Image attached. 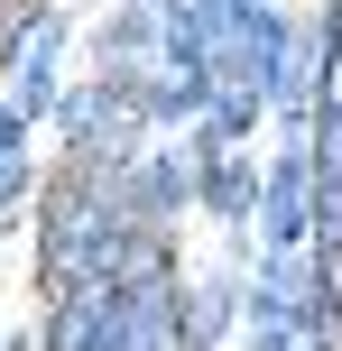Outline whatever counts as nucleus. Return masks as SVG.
Instances as JSON below:
<instances>
[{"instance_id":"nucleus-1","label":"nucleus","mask_w":342,"mask_h":351,"mask_svg":"<svg viewBox=\"0 0 342 351\" xmlns=\"http://www.w3.org/2000/svg\"><path fill=\"white\" fill-rule=\"evenodd\" d=\"M333 102H342V74H333Z\"/></svg>"}]
</instances>
